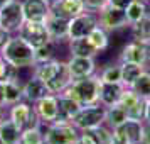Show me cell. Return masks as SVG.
<instances>
[{"instance_id": "cell-7", "label": "cell", "mask_w": 150, "mask_h": 144, "mask_svg": "<svg viewBox=\"0 0 150 144\" xmlns=\"http://www.w3.org/2000/svg\"><path fill=\"white\" fill-rule=\"evenodd\" d=\"M98 15V26L103 27L108 32H115V31H120V29H127L130 27L128 22H127V14L123 9L113 7L106 4L101 10L96 12Z\"/></svg>"}, {"instance_id": "cell-39", "label": "cell", "mask_w": 150, "mask_h": 144, "mask_svg": "<svg viewBox=\"0 0 150 144\" xmlns=\"http://www.w3.org/2000/svg\"><path fill=\"white\" fill-rule=\"evenodd\" d=\"M140 144H150V124H143V134Z\"/></svg>"}, {"instance_id": "cell-15", "label": "cell", "mask_w": 150, "mask_h": 144, "mask_svg": "<svg viewBox=\"0 0 150 144\" xmlns=\"http://www.w3.org/2000/svg\"><path fill=\"white\" fill-rule=\"evenodd\" d=\"M22 93H24V100H27L30 103L39 102L42 97H46L51 93V90L47 88L46 82H42L41 78L30 75L25 80V83L22 85Z\"/></svg>"}, {"instance_id": "cell-14", "label": "cell", "mask_w": 150, "mask_h": 144, "mask_svg": "<svg viewBox=\"0 0 150 144\" xmlns=\"http://www.w3.org/2000/svg\"><path fill=\"white\" fill-rule=\"evenodd\" d=\"M22 10L25 21L44 22L51 14V4L47 0H22Z\"/></svg>"}, {"instance_id": "cell-24", "label": "cell", "mask_w": 150, "mask_h": 144, "mask_svg": "<svg viewBox=\"0 0 150 144\" xmlns=\"http://www.w3.org/2000/svg\"><path fill=\"white\" fill-rule=\"evenodd\" d=\"M143 124L140 120H133V119H127V122L122 124L120 127L127 134L130 144H140L142 143V134H143Z\"/></svg>"}, {"instance_id": "cell-41", "label": "cell", "mask_w": 150, "mask_h": 144, "mask_svg": "<svg viewBox=\"0 0 150 144\" xmlns=\"http://www.w3.org/2000/svg\"><path fill=\"white\" fill-rule=\"evenodd\" d=\"M145 124H150V98L145 100Z\"/></svg>"}, {"instance_id": "cell-44", "label": "cell", "mask_w": 150, "mask_h": 144, "mask_svg": "<svg viewBox=\"0 0 150 144\" xmlns=\"http://www.w3.org/2000/svg\"><path fill=\"white\" fill-rule=\"evenodd\" d=\"M8 2H10V0H0V9L4 7V5H5V4H8Z\"/></svg>"}, {"instance_id": "cell-8", "label": "cell", "mask_w": 150, "mask_h": 144, "mask_svg": "<svg viewBox=\"0 0 150 144\" xmlns=\"http://www.w3.org/2000/svg\"><path fill=\"white\" fill-rule=\"evenodd\" d=\"M17 34L21 36L22 39H25L32 48H39L46 42H51V37H49V32L44 22L24 21L21 29L17 31Z\"/></svg>"}, {"instance_id": "cell-28", "label": "cell", "mask_w": 150, "mask_h": 144, "mask_svg": "<svg viewBox=\"0 0 150 144\" xmlns=\"http://www.w3.org/2000/svg\"><path fill=\"white\" fill-rule=\"evenodd\" d=\"M130 31H132V39L150 42V14L143 21L138 22V24L130 26Z\"/></svg>"}, {"instance_id": "cell-43", "label": "cell", "mask_w": 150, "mask_h": 144, "mask_svg": "<svg viewBox=\"0 0 150 144\" xmlns=\"http://www.w3.org/2000/svg\"><path fill=\"white\" fill-rule=\"evenodd\" d=\"M8 117V110L7 107H0V122L4 120V119H7Z\"/></svg>"}, {"instance_id": "cell-18", "label": "cell", "mask_w": 150, "mask_h": 144, "mask_svg": "<svg viewBox=\"0 0 150 144\" xmlns=\"http://www.w3.org/2000/svg\"><path fill=\"white\" fill-rule=\"evenodd\" d=\"M125 85L123 83H108V82H101L100 83V98L98 102L105 105V107H111L116 105L120 102V97H122Z\"/></svg>"}, {"instance_id": "cell-10", "label": "cell", "mask_w": 150, "mask_h": 144, "mask_svg": "<svg viewBox=\"0 0 150 144\" xmlns=\"http://www.w3.org/2000/svg\"><path fill=\"white\" fill-rule=\"evenodd\" d=\"M34 107L39 119H41L42 125L44 124H52L57 120L59 107H57V95L56 93H49V95L42 97L39 102L34 103Z\"/></svg>"}, {"instance_id": "cell-42", "label": "cell", "mask_w": 150, "mask_h": 144, "mask_svg": "<svg viewBox=\"0 0 150 144\" xmlns=\"http://www.w3.org/2000/svg\"><path fill=\"white\" fill-rule=\"evenodd\" d=\"M0 107H5V98H4V82H0Z\"/></svg>"}, {"instance_id": "cell-30", "label": "cell", "mask_w": 150, "mask_h": 144, "mask_svg": "<svg viewBox=\"0 0 150 144\" xmlns=\"http://www.w3.org/2000/svg\"><path fill=\"white\" fill-rule=\"evenodd\" d=\"M130 88L133 90V92H137V93L142 97V98H145V100L150 98V71L149 69H145L142 75L133 82V85H132Z\"/></svg>"}, {"instance_id": "cell-29", "label": "cell", "mask_w": 150, "mask_h": 144, "mask_svg": "<svg viewBox=\"0 0 150 144\" xmlns=\"http://www.w3.org/2000/svg\"><path fill=\"white\" fill-rule=\"evenodd\" d=\"M21 68L10 64L7 59L0 56V82H21Z\"/></svg>"}, {"instance_id": "cell-46", "label": "cell", "mask_w": 150, "mask_h": 144, "mask_svg": "<svg viewBox=\"0 0 150 144\" xmlns=\"http://www.w3.org/2000/svg\"><path fill=\"white\" fill-rule=\"evenodd\" d=\"M0 144H5V143H4V141H2V137H0Z\"/></svg>"}, {"instance_id": "cell-37", "label": "cell", "mask_w": 150, "mask_h": 144, "mask_svg": "<svg viewBox=\"0 0 150 144\" xmlns=\"http://www.w3.org/2000/svg\"><path fill=\"white\" fill-rule=\"evenodd\" d=\"M111 144H130L127 139V134L122 130V127L111 129Z\"/></svg>"}, {"instance_id": "cell-13", "label": "cell", "mask_w": 150, "mask_h": 144, "mask_svg": "<svg viewBox=\"0 0 150 144\" xmlns=\"http://www.w3.org/2000/svg\"><path fill=\"white\" fill-rule=\"evenodd\" d=\"M44 24H46V29H47L49 37H51L52 42L59 44V42L69 41V21L49 14L47 19L44 21Z\"/></svg>"}, {"instance_id": "cell-5", "label": "cell", "mask_w": 150, "mask_h": 144, "mask_svg": "<svg viewBox=\"0 0 150 144\" xmlns=\"http://www.w3.org/2000/svg\"><path fill=\"white\" fill-rule=\"evenodd\" d=\"M105 115H106V107L98 102L81 107L71 122L76 125L78 130H91L105 124Z\"/></svg>"}, {"instance_id": "cell-20", "label": "cell", "mask_w": 150, "mask_h": 144, "mask_svg": "<svg viewBox=\"0 0 150 144\" xmlns=\"http://www.w3.org/2000/svg\"><path fill=\"white\" fill-rule=\"evenodd\" d=\"M68 46L71 56H81V58H96L98 56V51L89 42L88 36L86 37H78V39H69Z\"/></svg>"}, {"instance_id": "cell-12", "label": "cell", "mask_w": 150, "mask_h": 144, "mask_svg": "<svg viewBox=\"0 0 150 144\" xmlns=\"http://www.w3.org/2000/svg\"><path fill=\"white\" fill-rule=\"evenodd\" d=\"M86 7L83 0H56L51 4V14L56 17H61L66 21H71L73 17L84 12Z\"/></svg>"}, {"instance_id": "cell-27", "label": "cell", "mask_w": 150, "mask_h": 144, "mask_svg": "<svg viewBox=\"0 0 150 144\" xmlns=\"http://www.w3.org/2000/svg\"><path fill=\"white\" fill-rule=\"evenodd\" d=\"M88 39H89V42L93 44V48L98 51V54L110 48V32L105 31L103 27H100V26H96V27L89 32Z\"/></svg>"}, {"instance_id": "cell-4", "label": "cell", "mask_w": 150, "mask_h": 144, "mask_svg": "<svg viewBox=\"0 0 150 144\" xmlns=\"http://www.w3.org/2000/svg\"><path fill=\"white\" fill-rule=\"evenodd\" d=\"M44 141L46 144H74V141L79 136V130L76 129L73 122L56 120L52 124H46Z\"/></svg>"}, {"instance_id": "cell-22", "label": "cell", "mask_w": 150, "mask_h": 144, "mask_svg": "<svg viewBox=\"0 0 150 144\" xmlns=\"http://www.w3.org/2000/svg\"><path fill=\"white\" fill-rule=\"evenodd\" d=\"M127 110L123 109L120 103L116 105H111V107H106V115H105V124L108 125L110 129H116L120 127L122 124L127 122Z\"/></svg>"}, {"instance_id": "cell-34", "label": "cell", "mask_w": 150, "mask_h": 144, "mask_svg": "<svg viewBox=\"0 0 150 144\" xmlns=\"http://www.w3.org/2000/svg\"><path fill=\"white\" fill-rule=\"evenodd\" d=\"M127 115H128V119H133V120H140V122H143V120H145V100L142 98L135 107H132V109L127 112Z\"/></svg>"}, {"instance_id": "cell-16", "label": "cell", "mask_w": 150, "mask_h": 144, "mask_svg": "<svg viewBox=\"0 0 150 144\" xmlns=\"http://www.w3.org/2000/svg\"><path fill=\"white\" fill-rule=\"evenodd\" d=\"M66 66V61L61 59H51V61H44V63H34L32 66V75L41 78L42 82L49 83L51 80H54L56 76L61 73V69Z\"/></svg>"}, {"instance_id": "cell-38", "label": "cell", "mask_w": 150, "mask_h": 144, "mask_svg": "<svg viewBox=\"0 0 150 144\" xmlns=\"http://www.w3.org/2000/svg\"><path fill=\"white\" fill-rule=\"evenodd\" d=\"M132 2H133V0H108L110 5H113V7H118V9H123V10L128 7Z\"/></svg>"}, {"instance_id": "cell-1", "label": "cell", "mask_w": 150, "mask_h": 144, "mask_svg": "<svg viewBox=\"0 0 150 144\" xmlns=\"http://www.w3.org/2000/svg\"><path fill=\"white\" fill-rule=\"evenodd\" d=\"M0 56L21 69L32 68L35 63L34 48L19 34H12L8 37V41L0 48Z\"/></svg>"}, {"instance_id": "cell-45", "label": "cell", "mask_w": 150, "mask_h": 144, "mask_svg": "<svg viewBox=\"0 0 150 144\" xmlns=\"http://www.w3.org/2000/svg\"><path fill=\"white\" fill-rule=\"evenodd\" d=\"M47 2H49V4H52V2H56V0H47Z\"/></svg>"}, {"instance_id": "cell-36", "label": "cell", "mask_w": 150, "mask_h": 144, "mask_svg": "<svg viewBox=\"0 0 150 144\" xmlns=\"http://www.w3.org/2000/svg\"><path fill=\"white\" fill-rule=\"evenodd\" d=\"M83 4H84V7L86 10L89 12H98V10H101L106 4H108V0H83Z\"/></svg>"}, {"instance_id": "cell-17", "label": "cell", "mask_w": 150, "mask_h": 144, "mask_svg": "<svg viewBox=\"0 0 150 144\" xmlns=\"http://www.w3.org/2000/svg\"><path fill=\"white\" fill-rule=\"evenodd\" d=\"M122 61L137 63V64L143 66V63H145V42L137 41V39H132L130 42H127L123 46L122 53H120V63Z\"/></svg>"}, {"instance_id": "cell-31", "label": "cell", "mask_w": 150, "mask_h": 144, "mask_svg": "<svg viewBox=\"0 0 150 144\" xmlns=\"http://www.w3.org/2000/svg\"><path fill=\"white\" fill-rule=\"evenodd\" d=\"M19 144H46L42 127H30L24 129L19 139Z\"/></svg>"}, {"instance_id": "cell-33", "label": "cell", "mask_w": 150, "mask_h": 144, "mask_svg": "<svg viewBox=\"0 0 150 144\" xmlns=\"http://www.w3.org/2000/svg\"><path fill=\"white\" fill-rule=\"evenodd\" d=\"M54 46L56 42H46L39 48H34V59L35 63H44V61H51L54 59Z\"/></svg>"}, {"instance_id": "cell-47", "label": "cell", "mask_w": 150, "mask_h": 144, "mask_svg": "<svg viewBox=\"0 0 150 144\" xmlns=\"http://www.w3.org/2000/svg\"><path fill=\"white\" fill-rule=\"evenodd\" d=\"M143 2H147V4H150V0H143Z\"/></svg>"}, {"instance_id": "cell-2", "label": "cell", "mask_w": 150, "mask_h": 144, "mask_svg": "<svg viewBox=\"0 0 150 144\" xmlns=\"http://www.w3.org/2000/svg\"><path fill=\"white\" fill-rule=\"evenodd\" d=\"M100 83L101 80L96 75H91L83 80H73L62 93L74 98L81 107L93 105V103H98V98H100Z\"/></svg>"}, {"instance_id": "cell-9", "label": "cell", "mask_w": 150, "mask_h": 144, "mask_svg": "<svg viewBox=\"0 0 150 144\" xmlns=\"http://www.w3.org/2000/svg\"><path fill=\"white\" fill-rule=\"evenodd\" d=\"M96 26H98V15L95 12L84 10L69 21V39L86 37Z\"/></svg>"}, {"instance_id": "cell-3", "label": "cell", "mask_w": 150, "mask_h": 144, "mask_svg": "<svg viewBox=\"0 0 150 144\" xmlns=\"http://www.w3.org/2000/svg\"><path fill=\"white\" fill-rule=\"evenodd\" d=\"M8 119L19 125V129H30V127H42V122L37 112H35L34 103L27 102V100H22L19 103H14L8 107Z\"/></svg>"}, {"instance_id": "cell-23", "label": "cell", "mask_w": 150, "mask_h": 144, "mask_svg": "<svg viewBox=\"0 0 150 144\" xmlns=\"http://www.w3.org/2000/svg\"><path fill=\"white\" fill-rule=\"evenodd\" d=\"M22 130L19 129V125H15L10 119H4L0 122V137L5 144H19Z\"/></svg>"}, {"instance_id": "cell-40", "label": "cell", "mask_w": 150, "mask_h": 144, "mask_svg": "<svg viewBox=\"0 0 150 144\" xmlns=\"http://www.w3.org/2000/svg\"><path fill=\"white\" fill-rule=\"evenodd\" d=\"M10 36H12L10 32H7V31H4V29L0 27V48L8 41V37H10Z\"/></svg>"}, {"instance_id": "cell-35", "label": "cell", "mask_w": 150, "mask_h": 144, "mask_svg": "<svg viewBox=\"0 0 150 144\" xmlns=\"http://www.w3.org/2000/svg\"><path fill=\"white\" fill-rule=\"evenodd\" d=\"M74 144H98L93 129L91 130H79V136L74 141Z\"/></svg>"}, {"instance_id": "cell-21", "label": "cell", "mask_w": 150, "mask_h": 144, "mask_svg": "<svg viewBox=\"0 0 150 144\" xmlns=\"http://www.w3.org/2000/svg\"><path fill=\"white\" fill-rule=\"evenodd\" d=\"M125 14H127V22H128V26L138 24L140 21H143V19L149 15L147 2H143V0H133L128 7L125 9Z\"/></svg>"}, {"instance_id": "cell-32", "label": "cell", "mask_w": 150, "mask_h": 144, "mask_svg": "<svg viewBox=\"0 0 150 144\" xmlns=\"http://www.w3.org/2000/svg\"><path fill=\"white\" fill-rule=\"evenodd\" d=\"M100 80L108 83H122V68L120 63L118 64H108L101 69L100 73Z\"/></svg>"}, {"instance_id": "cell-6", "label": "cell", "mask_w": 150, "mask_h": 144, "mask_svg": "<svg viewBox=\"0 0 150 144\" xmlns=\"http://www.w3.org/2000/svg\"><path fill=\"white\" fill-rule=\"evenodd\" d=\"M24 21L25 17L22 10V0H10L0 9V27L10 34H17Z\"/></svg>"}, {"instance_id": "cell-11", "label": "cell", "mask_w": 150, "mask_h": 144, "mask_svg": "<svg viewBox=\"0 0 150 144\" xmlns=\"http://www.w3.org/2000/svg\"><path fill=\"white\" fill-rule=\"evenodd\" d=\"M68 69L73 80H83L96 73L95 58H81V56H71L68 61Z\"/></svg>"}, {"instance_id": "cell-25", "label": "cell", "mask_w": 150, "mask_h": 144, "mask_svg": "<svg viewBox=\"0 0 150 144\" xmlns=\"http://www.w3.org/2000/svg\"><path fill=\"white\" fill-rule=\"evenodd\" d=\"M4 98H5V107H10L14 103L22 102L24 100L22 83L21 82H4Z\"/></svg>"}, {"instance_id": "cell-19", "label": "cell", "mask_w": 150, "mask_h": 144, "mask_svg": "<svg viewBox=\"0 0 150 144\" xmlns=\"http://www.w3.org/2000/svg\"><path fill=\"white\" fill-rule=\"evenodd\" d=\"M57 107H59L57 120H64V122H71L81 109V105L74 98L64 95V93H57Z\"/></svg>"}, {"instance_id": "cell-26", "label": "cell", "mask_w": 150, "mask_h": 144, "mask_svg": "<svg viewBox=\"0 0 150 144\" xmlns=\"http://www.w3.org/2000/svg\"><path fill=\"white\" fill-rule=\"evenodd\" d=\"M120 68H122V83L125 87H132L133 82L145 71L142 64L128 63V61H122L120 63Z\"/></svg>"}]
</instances>
